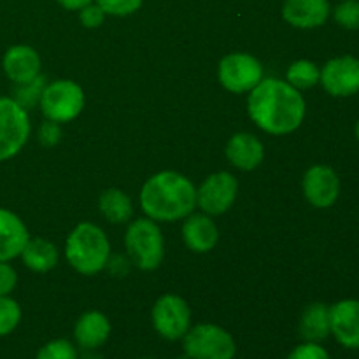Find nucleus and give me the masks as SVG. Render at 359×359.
<instances>
[{"label": "nucleus", "mask_w": 359, "mask_h": 359, "mask_svg": "<svg viewBox=\"0 0 359 359\" xmlns=\"http://www.w3.org/2000/svg\"><path fill=\"white\" fill-rule=\"evenodd\" d=\"M182 237L193 252H209L219 241V230L209 214H189L182 226Z\"/></svg>", "instance_id": "17"}, {"label": "nucleus", "mask_w": 359, "mask_h": 359, "mask_svg": "<svg viewBox=\"0 0 359 359\" xmlns=\"http://www.w3.org/2000/svg\"><path fill=\"white\" fill-rule=\"evenodd\" d=\"M304 195L312 207H332L340 195V179L337 172L328 165H312L304 175Z\"/></svg>", "instance_id": "12"}, {"label": "nucleus", "mask_w": 359, "mask_h": 359, "mask_svg": "<svg viewBox=\"0 0 359 359\" xmlns=\"http://www.w3.org/2000/svg\"><path fill=\"white\" fill-rule=\"evenodd\" d=\"M330 328L346 349H359V300L346 298L330 307Z\"/></svg>", "instance_id": "13"}, {"label": "nucleus", "mask_w": 359, "mask_h": 359, "mask_svg": "<svg viewBox=\"0 0 359 359\" xmlns=\"http://www.w3.org/2000/svg\"><path fill=\"white\" fill-rule=\"evenodd\" d=\"M98 6L105 11V14L112 16H128L140 9L142 0H97Z\"/></svg>", "instance_id": "27"}, {"label": "nucleus", "mask_w": 359, "mask_h": 359, "mask_svg": "<svg viewBox=\"0 0 359 359\" xmlns=\"http://www.w3.org/2000/svg\"><path fill=\"white\" fill-rule=\"evenodd\" d=\"M226 158L241 170H255L265 158V147L252 133H235L226 144Z\"/></svg>", "instance_id": "18"}, {"label": "nucleus", "mask_w": 359, "mask_h": 359, "mask_svg": "<svg viewBox=\"0 0 359 359\" xmlns=\"http://www.w3.org/2000/svg\"><path fill=\"white\" fill-rule=\"evenodd\" d=\"M287 359H330V354L321 344L304 342L291 351Z\"/></svg>", "instance_id": "28"}, {"label": "nucleus", "mask_w": 359, "mask_h": 359, "mask_svg": "<svg viewBox=\"0 0 359 359\" xmlns=\"http://www.w3.org/2000/svg\"><path fill=\"white\" fill-rule=\"evenodd\" d=\"M321 69L311 60H297L286 72V81L297 90H309L319 84Z\"/></svg>", "instance_id": "23"}, {"label": "nucleus", "mask_w": 359, "mask_h": 359, "mask_svg": "<svg viewBox=\"0 0 359 359\" xmlns=\"http://www.w3.org/2000/svg\"><path fill=\"white\" fill-rule=\"evenodd\" d=\"M35 359H79V354L69 340L56 339L42 346Z\"/></svg>", "instance_id": "25"}, {"label": "nucleus", "mask_w": 359, "mask_h": 359, "mask_svg": "<svg viewBox=\"0 0 359 359\" xmlns=\"http://www.w3.org/2000/svg\"><path fill=\"white\" fill-rule=\"evenodd\" d=\"M20 256L28 269L39 273L49 272L58 263V251H56L55 244L46 238H28Z\"/></svg>", "instance_id": "21"}, {"label": "nucleus", "mask_w": 359, "mask_h": 359, "mask_svg": "<svg viewBox=\"0 0 359 359\" xmlns=\"http://www.w3.org/2000/svg\"><path fill=\"white\" fill-rule=\"evenodd\" d=\"M125 248L140 270L158 269L163 262L165 242L156 221L149 217L132 221L125 235Z\"/></svg>", "instance_id": "4"}, {"label": "nucleus", "mask_w": 359, "mask_h": 359, "mask_svg": "<svg viewBox=\"0 0 359 359\" xmlns=\"http://www.w3.org/2000/svg\"><path fill=\"white\" fill-rule=\"evenodd\" d=\"M79 359H104V358H102L100 354L95 353V351H86L83 356H79Z\"/></svg>", "instance_id": "33"}, {"label": "nucleus", "mask_w": 359, "mask_h": 359, "mask_svg": "<svg viewBox=\"0 0 359 359\" xmlns=\"http://www.w3.org/2000/svg\"><path fill=\"white\" fill-rule=\"evenodd\" d=\"M28 228L20 216L7 209H0V262L18 258L27 245Z\"/></svg>", "instance_id": "16"}, {"label": "nucleus", "mask_w": 359, "mask_h": 359, "mask_svg": "<svg viewBox=\"0 0 359 359\" xmlns=\"http://www.w3.org/2000/svg\"><path fill=\"white\" fill-rule=\"evenodd\" d=\"M332 7L328 0H286L283 18L294 28L311 30L328 21Z\"/></svg>", "instance_id": "15"}, {"label": "nucleus", "mask_w": 359, "mask_h": 359, "mask_svg": "<svg viewBox=\"0 0 359 359\" xmlns=\"http://www.w3.org/2000/svg\"><path fill=\"white\" fill-rule=\"evenodd\" d=\"M18 284V273L9 262H0V297H9Z\"/></svg>", "instance_id": "30"}, {"label": "nucleus", "mask_w": 359, "mask_h": 359, "mask_svg": "<svg viewBox=\"0 0 359 359\" xmlns=\"http://www.w3.org/2000/svg\"><path fill=\"white\" fill-rule=\"evenodd\" d=\"M248 111L252 121L266 133L287 135L300 128L305 119V98L287 81L262 79L249 91Z\"/></svg>", "instance_id": "1"}, {"label": "nucleus", "mask_w": 359, "mask_h": 359, "mask_svg": "<svg viewBox=\"0 0 359 359\" xmlns=\"http://www.w3.org/2000/svg\"><path fill=\"white\" fill-rule=\"evenodd\" d=\"M30 137V118L20 102L0 97V161L16 156Z\"/></svg>", "instance_id": "7"}, {"label": "nucleus", "mask_w": 359, "mask_h": 359, "mask_svg": "<svg viewBox=\"0 0 359 359\" xmlns=\"http://www.w3.org/2000/svg\"><path fill=\"white\" fill-rule=\"evenodd\" d=\"M139 359H153V358H139Z\"/></svg>", "instance_id": "36"}, {"label": "nucleus", "mask_w": 359, "mask_h": 359, "mask_svg": "<svg viewBox=\"0 0 359 359\" xmlns=\"http://www.w3.org/2000/svg\"><path fill=\"white\" fill-rule=\"evenodd\" d=\"M319 83L337 98H347L359 93V58L353 55L332 58L321 69Z\"/></svg>", "instance_id": "11"}, {"label": "nucleus", "mask_w": 359, "mask_h": 359, "mask_svg": "<svg viewBox=\"0 0 359 359\" xmlns=\"http://www.w3.org/2000/svg\"><path fill=\"white\" fill-rule=\"evenodd\" d=\"M184 354L191 359H233L237 344L231 333L212 323H200L182 337Z\"/></svg>", "instance_id": "5"}, {"label": "nucleus", "mask_w": 359, "mask_h": 359, "mask_svg": "<svg viewBox=\"0 0 359 359\" xmlns=\"http://www.w3.org/2000/svg\"><path fill=\"white\" fill-rule=\"evenodd\" d=\"M354 133H356V139H358V142H359V121L356 123V128H354Z\"/></svg>", "instance_id": "34"}, {"label": "nucleus", "mask_w": 359, "mask_h": 359, "mask_svg": "<svg viewBox=\"0 0 359 359\" xmlns=\"http://www.w3.org/2000/svg\"><path fill=\"white\" fill-rule=\"evenodd\" d=\"M140 207L153 221L174 223L186 219L196 207V188L177 172H158L142 186Z\"/></svg>", "instance_id": "2"}, {"label": "nucleus", "mask_w": 359, "mask_h": 359, "mask_svg": "<svg viewBox=\"0 0 359 359\" xmlns=\"http://www.w3.org/2000/svg\"><path fill=\"white\" fill-rule=\"evenodd\" d=\"M65 256L74 270L83 276H95L107 266L111 244L97 224L79 223L67 238Z\"/></svg>", "instance_id": "3"}, {"label": "nucleus", "mask_w": 359, "mask_h": 359, "mask_svg": "<svg viewBox=\"0 0 359 359\" xmlns=\"http://www.w3.org/2000/svg\"><path fill=\"white\" fill-rule=\"evenodd\" d=\"M21 321V307L11 297H0V337H7Z\"/></svg>", "instance_id": "24"}, {"label": "nucleus", "mask_w": 359, "mask_h": 359, "mask_svg": "<svg viewBox=\"0 0 359 359\" xmlns=\"http://www.w3.org/2000/svg\"><path fill=\"white\" fill-rule=\"evenodd\" d=\"M300 335L305 342H318L332 335L330 328V307L325 304H311L300 319Z\"/></svg>", "instance_id": "20"}, {"label": "nucleus", "mask_w": 359, "mask_h": 359, "mask_svg": "<svg viewBox=\"0 0 359 359\" xmlns=\"http://www.w3.org/2000/svg\"><path fill=\"white\" fill-rule=\"evenodd\" d=\"M153 326L165 340H181L191 328V311L184 298L177 294H163L154 304L151 312Z\"/></svg>", "instance_id": "9"}, {"label": "nucleus", "mask_w": 359, "mask_h": 359, "mask_svg": "<svg viewBox=\"0 0 359 359\" xmlns=\"http://www.w3.org/2000/svg\"><path fill=\"white\" fill-rule=\"evenodd\" d=\"M111 335V323L107 316L98 311H90L81 316L74 328V339L84 351H95L104 346Z\"/></svg>", "instance_id": "19"}, {"label": "nucleus", "mask_w": 359, "mask_h": 359, "mask_svg": "<svg viewBox=\"0 0 359 359\" xmlns=\"http://www.w3.org/2000/svg\"><path fill=\"white\" fill-rule=\"evenodd\" d=\"M93 0H58L60 6L67 11H81L83 7L90 6Z\"/></svg>", "instance_id": "32"}, {"label": "nucleus", "mask_w": 359, "mask_h": 359, "mask_svg": "<svg viewBox=\"0 0 359 359\" xmlns=\"http://www.w3.org/2000/svg\"><path fill=\"white\" fill-rule=\"evenodd\" d=\"M2 67L6 76L18 86L30 84L41 77V56L30 46L18 44L7 49Z\"/></svg>", "instance_id": "14"}, {"label": "nucleus", "mask_w": 359, "mask_h": 359, "mask_svg": "<svg viewBox=\"0 0 359 359\" xmlns=\"http://www.w3.org/2000/svg\"><path fill=\"white\" fill-rule=\"evenodd\" d=\"M238 182L230 172L209 175L196 189V205L209 216L224 214L237 198Z\"/></svg>", "instance_id": "10"}, {"label": "nucleus", "mask_w": 359, "mask_h": 359, "mask_svg": "<svg viewBox=\"0 0 359 359\" xmlns=\"http://www.w3.org/2000/svg\"><path fill=\"white\" fill-rule=\"evenodd\" d=\"M60 137H62V130H60V123L55 121H46L42 123L41 128H39V139L44 146H56L60 142Z\"/></svg>", "instance_id": "31"}, {"label": "nucleus", "mask_w": 359, "mask_h": 359, "mask_svg": "<svg viewBox=\"0 0 359 359\" xmlns=\"http://www.w3.org/2000/svg\"><path fill=\"white\" fill-rule=\"evenodd\" d=\"M42 114L55 123H69L81 114L84 107V91L77 83L69 79L53 81L44 86L41 98Z\"/></svg>", "instance_id": "6"}, {"label": "nucleus", "mask_w": 359, "mask_h": 359, "mask_svg": "<svg viewBox=\"0 0 359 359\" xmlns=\"http://www.w3.org/2000/svg\"><path fill=\"white\" fill-rule=\"evenodd\" d=\"M219 83L231 93H249L263 79V67L249 53H230L219 62Z\"/></svg>", "instance_id": "8"}, {"label": "nucleus", "mask_w": 359, "mask_h": 359, "mask_svg": "<svg viewBox=\"0 0 359 359\" xmlns=\"http://www.w3.org/2000/svg\"><path fill=\"white\" fill-rule=\"evenodd\" d=\"M79 20H81V23H83L86 28H97V27H100L102 23H104L105 11L102 9L98 4L91 2L90 6H86V7H83V9H81Z\"/></svg>", "instance_id": "29"}, {"label": "nucleus", "mask_w": 359, "mask_h": 359, "mask_svg": "<svg viewBox=\"0 0 359 359\" xmlns=\"http://www.w3.org/2000/svg\"><path fill=\"white\" fill-rule=\"evenodd\" d=\"M333 18L346 30H359V0H342L333 11Z\"/></svg>", "instance_id": "26"}, {"label": "nucleus", "mask_w": 359, "mask_h": 359, "mask_svg": "<svg viewBox=\"0 0 359 359\" xmlns=\"http://www.w3.org/2000/svg\"><path fill=\"white\" fill-rule=\"evenodd\" d=\"M177 359H191V358H189V356H188V354H182V356H179Z\"/></svg>", "instance_id": "35"}, {"label": "nucleus", "mask_w": 359, "mask_h": 359, "mask_svg": "<svg viewBox=\"0 0 359 359\" xmlns=\"http://www.w3.org/2000/svg\"><path fill=\"white\" fill-rule=\"evenodd\" d=\"M98 205H100V212L104 214L105 219L112 224L128 223L133 216L132 200L118 188L105 189L100 195Z\"/></svg>", "instance_id": "22"}]
</instances>
